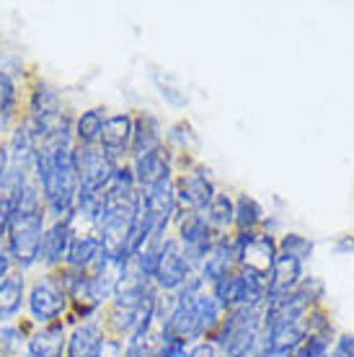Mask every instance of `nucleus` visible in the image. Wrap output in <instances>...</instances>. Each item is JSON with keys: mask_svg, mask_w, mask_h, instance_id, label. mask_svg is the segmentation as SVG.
I'll list each match as a JSON object with an SVG mask.
<instances>
[{"mask_svg": "<svg viewBox=\"0 0 354 357\" xmlns=\"http://www.w3.org/2000/svg\"><path fill=\"white\" fill-rule=\"evenodd\" d=\"M10 272H16V264L10 259L8 249H6V238H0V280H6Z\"/></svg>", "mask_w": 354, "mask_h": 357, "instance_id": "72a5a7b5", "label": "nucleus"}, {"mask_svg": "<svg viewBox=\"0 0 354 357\" xmlns=\"http://www.w3.org/2000/svg\"><path fill=\"white\" fill-rule=\"evenodd\" d=\"M166 145V130L163 122L153 112H137L132 114V148H130V158L145 155L151 151H158Z\"/></svg>", "mask_w": 354, "mask_h": 357, "instance_id": "6ab92c4d", "label": "nucleus"}, {"mask_svg": "<svg viewBox=\"0 0 354 357\" xmlns=\"http://www.w3.org/2000/svg\"><path fill=\"white\" fill-rule=\"evenodd\" d=\"M264 342L266 357H290L305 342V326L295 324V326H284V329L264 331Z\"/></svg>", "mask_w": 354, "mask_h": 357, "instance_id": "b1692460", "label": "nucleus"}, {"mask_svg": "<svg viewBox=\"0 0 354 357\" xmlns=\"http://www.w3.org/2000/svg\"><path fill=\"white\" fill-rule=\"evenodd\" d=\"M233 257H236V267L251 269L261 277H269L275 267L277 257V241L272 233H259V231H236L231 236Z\"/></svg>", "mask_w": 354, "mask_h": 357, "instance_id": "20e7f679", "label": "nucleus"}, {"mask_svg": "<svg viewBox=\"0 0 354 357\" xmlns=\"http://www.w3.org/2000/svg\"><path fill=\"white\" fill-rule=\"evenodd\" d=\"M62 112H68L65 104V93L49 81L31 75L26 86V98H24V119L29 122H39V119H49Z\"/></svg>", "mask_w": 354, "mask_h": 357, "instance_id": "6e6552de", "label": "nucleus"}, {"mask_svg": "<svg viewBox=\"0 0 354 357\" xmlns=\"http://www.w3.org/2000/svg\"><path fill=\"white\" fill-rule=\"evenodd\" d=\"M68 321L47 324V326H34L26 342V357H65L68 347Z\"/></svg>", "mask_w": 354, "mask_h": 357, "instance_id": "f3484780", "label": "nucleus"}, {"mask_svg": "<svg viewBox=\"0 0 354 357\" xmlns=\"http://www.w3.org/2000/svg\"><path fill=\"white\" fill-rule=\"evenodd\" d=\"M186 357H220L217 347H215L210 340H202V342H194V344H189V352Z\"/></svg>", "mask_w": 354, "mask_h": 357, "instance_id": "2f4dec72", "label": "nucleus"}, {"mask_svg": "<svg viewBox=\"0 0 354 357\" xmlns=\"http://www.w3.org/2000/svg\"><path fill=\"white\" fill-rule=\"evenodd\" d=\"M298 293H300L308 303H316V301H321V298L326 295V287H323V282H321L318 277H302L300 285H298Z\"/></svg>", "mask_w": 354, "mask_h": 357, "instance_id": "7c9ffc66", "label": "nucleus"}, {"mask_svg": "<svg viewBox=\"0 0 354 357\" xmlns=\"http://www.w3.org/2000/svg\"><path fill=\"white\" fill-rule=\"evenodd\" d=\"M261 334V308L238 305L222 313L220 326L210 337L220 357H251V349Z\"/></svg>", "mask_w": 354, "mask_h": 357, "instance_id": "7ed1b4c3", "label": "nucleus"}, {"mask_svg": "<svg viewBox=\"0 0 354 357\" xmlns=\"http://www.w3.org/2000/svg\"><path fill=\"white\" fill-rule=\"evenodd\" d=\"M236 257H233V246H231V236L228 233H217L215 236V243L210 254L204 257V261L199 264V272L197 275L202 277V282L207 287H213L215 282H220L225 277H231L236 272Z\"/></svg>", "mask_w": 354, "mask_h": 357, "instance_id": "2eb2a0df", "label": "nucleus"}, {"mask_svg": "<svg viewBox=\"0 0 354 357\" xmlns=\"http://www.w3.org/2000/svg\"><path fill=\"white\" fill-rule=\"evenodd\" d=\"M160 340H163V321L155 319L153 324L134 331L130 340H124L122 357H158Z\"/></svg>", "mask_w": 354, "mask_h": 357, "instance_id": "5701e85b", "label": "nucleus"}, {"mask_svg": "<svg viewBox=\"0 0 354 357\" xmlns=\"http://www.w3.org/2000/svg\"><path fill=\"white\" fill-rule=\"evenodd\" d=\"M215 195H217V189L204 166H192L184 174H174V197H176V207L181 213L204 215Z\"/></svg>", "mask_w": 354, "mask_h": 357, "instance_id": "39448f33", "label": "nucleus"}, {"mask_svg": "<svg viewBox=\"0 0 354 357\" xmlns=\"http://www.w3.org/2000/svg\"><path fill=\"white\" fill-rule=\"evenodd\" d=\"M47 223H49V218L45 213L42 192L34 178H29L26 187L21 189L16 213L6 231V249H8L18 272L31 275L34 269H39V246H42Z\"/></svg>", "mask_w": 354, "mask_h": 357, "instance_id": "f257e3e1", "label": "nucleus"}, {"mask_svg": "<svg viewBox=\"0 0 354 357\" xmlns=\"http://www.w3.org/2000/svg\"><path fill=\"white\" fill-rule=\"evenodd\" d=\"M29 275L26 272H10L6 280H0V324H10L24 319L26 313Z\"/></svg>", "mask_w": 354, "mask_h": 357, "instance_id": "dca6fc26", "label": "nucleus"}, {"mask_svg": "<svg viewBox=\"0 0 354 357\" xmlns=\"http://www.w3.org/2000/svg\"><path fill=\"white\" fill-rule=\"evenodd\" d=\"M204 218H207V223L215 233H228L236 223V199L225 192H217L210 207H207Z\"/></svg>", "mask_w": 354, "mask_h": 357, "instance_id": "a878e982", "label": "nucleus"}, {"mask_svg": "<svg viewBox=\"0 0 354 357\" xmlns=\"http://www.w3.org/2000/svg\"><path fill=\"white\" fill-rule=\"evenodd\" d=\"M308 311H310V303L298 293V290L287 295L269 298L264 303V308H261V329L275 331V329H284V326L302 324V319L308 316Z\"/></svg>", "mask_w": 354, "mask_h": 357, "instance_id": "9d476101", "label": "nucleus"}, {"mask_svg": "<svg viewBox=\"0 0 354 357\" xmlns=\"http://www.w3.org/2000/svg\"><path fill=\"white\" fill-rule=\"evenodd\" d=\"M122 349H124V342L119 340H107V349H104V355L101 357H122Z\"/></svg>", "mask_w": 354, "mask_h": 357, "instance_id": "f704fd0d", "label": "nucleus"}, {"mask_svg": "<svg viewBox=\"0 0 354 357\" xmlns=\"http://www.w3.org/2000/svg\"><path fill=\"white\" fill-rule=\"evenodd\" d=\"M264 223V207L259 205V199L248 195L236 197V231H259V225Z\"/></svg>", "mask_w": 354, "mask_h": 357, "instance_id": "cd10ccee", "label": "nucleus"}, {"mask_svg": "<svg viewBox=\"0 0 354 357\" xmlns=\"http://www.w3.org/2000/svg\"><path fill=\"white\" fill-rule=\"evenodd\" d=\"M68 316H70V295L62 287L57 272L34 269L29 275L26 293V319L31 326L65 321Z\"/></svg>", "mask_w": 354, "mask_h": 357, "instance_id": "f03ea898", "label": "nucleus"}, {"mask_svg": "<svg viewBox=\"0 0 354 357\" xmlns=\"http://www.w3.org/2000/svg\"><path fill=\"white\" fill-rule=\"evenodd\" d=\"M3 143H6L8 161L13 169L34 174V158H36V148H39V145H36L34 135H31V127H29V122L24 119V116L10 127Z\"/></svg>", "mask_w": 354, "mask_h": 357, "instance_id": "a211bd4d", "label": "nucleus"}, {"mask_svg": "<svg viewBox=\"0 0 354 357\" xmlns=\"http://www.w3.org/2000/svg\"><path fill=\"white\" fill-rule=\"evenodd\" d=\"M300 280H302L300 261L287 259V257H277L275 267H272V272L266 277V301H269V298H277V295L295 293L298 285H300Z\"/></svg>", "mask_w": 354, "mask_h": 357, "instance_id": "412c9836", "label": "nucleus"}, {"mask_svg": "<svg viewBox=\"0 0 354 357\" xmlns=\"http://www.w3.org/2000/svg\"><path fill=\"white\" fill-rule=\"evenodd\" d=\"M119 163H114L111 158H107L104 153L96 148H80L75 145V171H78V184L88 187L93 192H101L109 187V181L114 176V171Z\"/></svg>", "mask_w": 354, "mask_h": 357, "instance_id": "1a4fd4ad", "label": "nucleus"}, {"mask_svg": "<svg viewBox=\"0 0 354 357\" xmlns=\"http://www.w3.org/2000/svg\"><path fill=\"white\" fill-rule=\"evenodd\" d=\"M192 308H194V316L199 326H202L204 337H213L215 329L220 326L222 321V311L220 305L215 303V298L210 295V290H202V293H197L192 298Z\"/></svg>", "mask_w": 354, "mask_h": 357, "instance_id": "bb28decb", "label": "nucleus"}, {"mask_svg": "<svg viewBox=\"0 0 354 357\" xmlns=\"http://www.w3.org/2000/svg\"><path fill=\"white\" fill-rule=\"evenodd\" d=\"M328 357H354V337L352 334H341L334 344V352Z\"/></svg>", "mask_w": 354, "mask_h": 357, "instance_id": "473e14b6", "label": "nucleus"}, {"mask_svg": "<svg viewBox=\"0 0 354 357\" xmlns=\"http://www.w3.org/2000/svg\"><path fill=\"white\" fill-rule=\"evenodd\" d=\"M72 225L70 220H49L47 231L42 236V246H39V269L54 272V269L65 267V257L72 241Z\"/></svg>", "mask_w": 354, "mask_h": 357, "instance_id": "f8f14e48", "label": "nucleus"}, {"mask_svg": "<svg viewBox=\"0 0 354 357\" xmlns=\"http://www.w3.org/2000/svg\"><path fill=\"white\" fill-rule=\"evenodd\" d=\"M107 331L101 321H78L68 331L65 357H101L107 349Z\"/></svg>", "mask_w": 354, "mask_h": 357, "instance_id": "4468645a", "label": "nucleus"}, {"mask_svg": "<svg viewBox=\"0 0 354 357\" xmlns=\"http://www.w3.org/2000/svg\"><path fill=\"white\" fill-rule=\"evenodd\" d=\"M277 251H279V257H287V259H295L302 264L313 257V241L300 236V233H284L282 241L277 243Z\"/></svg>", "mask_w": 354, "mask_h": 357, "instance_id": "c85d7f7f", "label": "nucleus"}, {"mask_svg": "<svg viewBox=\"0 0 354 357\" xmlns=\"http://www.w3.org/2000/svg\"><path fill=\"white\" fill-rule=\"evenodd\" d=\"M176 241L184 251V257L192 261V267L199 269V264L204 261V257L210 254L217 233L210 228L207 218L199 213H176Z\"/></svg>", "mask_w": 354, "mask_h": 357, "instance_id": "423d86ee", "label": "nucleus"}, {"mask_svg": "<svg viewBox=\"0 0 354 357\" xmlns=\"http://www.w3.org/2000/svg\"><path fill=\"white\" fill-rule=\"evenodd\" d=\"M197 275V269L192 267V261L184 257V251L178 246L176 238H166L163 251H160V264L158 272L153 277V287L160 295H174L189 282V277Z\"/></svg>", "mask_w": 354, "mask_h": 357, "instance_id": "0eeeda50", "label": "nucleus"}, {"mask_svg": "<svg viewBox=\"0 0 354 357\" xmlns=\"http://www.w3.org/2000/svg\"><path fill=\"white\" fill-rule=\"evenodd\" d=\"M31 321L18 319L10 324H0V357H18L26 352V342L31 334Z\"/></svg>", "mask_w": 354, "mask_h": 357, "instance_id": "393cba45", "label": "nucleus"}, {"mask_svg": "<svg viewBox=\"0 0 354 357\" xmlns=\"http://www.w3.org/2000/svg\"><path fill=\"white\" fill-rule=\"evenodd\" d=\"M101 257H104V246L98 241L96 231H75L72 233L70 249H68V257H65V267L83 275Z\"/></svg>", "mask_w": 354, "mask_h": 357, "instance_id": "aec40b11", "label": "nucleus"}, {"mask_svg": "<svg viewBox=\"0 0 354 357\" xmlns=\"http://www.w3.org/2000/svg\"><path fill=\"white\" fill-rule=\"evenodd\" d=\"M130 148H132V114L130 112L109 114L98 140V151L114 163H124L130 161Z\"/></svg>", "mask_w": 354, "mask_h": 357, "instance_id": "9b49d317", "label": "nucleus"}, {"mask_svg": "<svg viewBox=\"0 0 354 357\" xmlns=\"http://www.w3.org/2000/svg\"><path fill=\"white\" fill-rule=\"evenodd\" d=\"M339 251H354V238H352V236H346V238H341V241H339Z\"/></svg>", "mask_w": 354, "mask_h": 357, "instance_id": "e433bc0d", "label": "nucleus"}, {"mask_svg": "<svg viewBox=\"0 0 354 357\" xmlns=\"http://www.w3.org/2000/svg\"><path fill=\"white\" fill-rule=\"evenodd\" d=\"M186 352H189V342L178 340V337H174L169 331H163L158 357H186Z\"/></svg>", "mask_w": 354, "mask_h": 357, "instance_id": "c756f323", "label": "nucleus"}, {"mask_svg": "<svg viewBox=\"0 0 354 357\" xmlns=\"http://www.w3.org/2000/svg\"><path fill=\"white\" fill-rule=\"evenodd\" d=\"M130 166H132L137 189H148V187H153V184L163 181V178L174 176V153H171L169 145H163L158 151H151V153H145V155L130 158Z\"/></svg>", "mask_w": 354, "mask_h": 357, "instance_id": "ddd939ff", "label": "nucleus"}, {"mask_svg": "<svg viewBox=\"0 0 354 357\" xmlns=\"http://www.w3.org/2000/svg\"><path fill=\"white\" fill-rule=\"evenodd\" d=\"M107 107H88L75 114V122H72V137H75V145L80 148H96L98 140H101V132H104V125H107Z\"/></svg>", "mask_w": 354, "mask_h": 357, "instance_id": "4be33fe9", "label": "nucleus"}, {"mask_svg": "<svg viewBox=\"0 0 354 357\" xmlns=\"http://www.w3.org/2000/svg\"><path fill=\"white\" fill-rule=\"evenodd\" d=\"M10 169V161H8V151H6V143L0 140V184H3V178L8 174Z\"/></svg>", "mask_w": 354, "mask_h": 357, "instance_id": "c9c22d12", "label": "nucleus"}]
</instances>
